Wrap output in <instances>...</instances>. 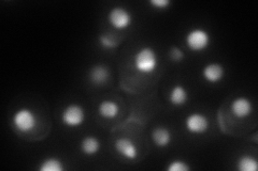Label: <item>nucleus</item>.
<instances>
[{"instance_id": "1", "label": "nucleus", "mask_w": 258, "mask_h": 171, "mask_svg": "<svg viewBox=\"0 0 258 171\" xmlns=\"http://www.w3.org/2000/svg\"><path fill=\"white\" fill-rule=\"evenodd\" d=\"M135 69L141 74H151L157 69L158 56L152 47H142L134 56Z\"/></svg>"}, {"instance_id": "2", "label": "nucleus", "mask_w": 258, "mask_h": 171, "mask_svg": "<svg viewBox=\"0 0 258 171\" xmlns=\"http://www.w3.org/2000/svg\"><path fill=\"white\" fill-rule=\"evenodd\" d=\"M12 124L20 133L28 134L37 127L38 117L29 108H20L14 112L12 117Z\"/></svg>"}, {"instance_id": "3", "label": "nucleus", "mask_w": 258, "mask_h": 171, "mask_svg": "<svg viewBox=\"0 0 258 171\" xmlns=\"http://www.w3.org/2000/svg\"><path fill=\"white\" fill-rule=\"evenodd\" d=\"M186 45L192 52H203L211 42V37L209 32L203 28L191 29L185 38Z\"/></svg>"}, {"instance_id": "4", "label": "nucleus", "mask_w": 258, "mask_h": 171, "mask_svg": "<svg viewBox=\"0 0 258 171\" xmlns=\"http://www.w3.org/2000/svg\"><path fill=\"white\" fill-rule=\"evenodd\" d=\"M108 21L114 29L124 30L132 25L133 15L126 8L117 6L110 10L108 14Z\"/></svg>"}, {"instance_id": "5", "label": "nucleus", "mask_w": 258, "mask_h": 171, "mask_svg": "<svg viewBox=\"0 0 258 171\" xmlns=\"http://www.w3.org/2000/svg\"><path fill=\"white\" fill-rule=\"evenodd\" d=\"M61 120L62 123L68 127H79L85 121V111L82 106L70 104L62 110Z\"/></svg>"}, {"instance_id": "6", "label": "nucleus", "mask_w": 258, "mask_h": 171, "mask_svg": "<svg viewBox=\"0 0 258 171\" xmlns=\"http://www.w3.org/2000/svg\"><path fill=\"white\" fill-rule=\"evenodd\" d=\"M185 126L190 134H205L209 129L210 121L203 113L194 112L185 120Z\"/></svg>"}, {"instance_id": "7", "label": "nucleus", "mask_w": 258, "mask_h": 171, "mask_svg": "<svg viewBox=\"0 0 258 171\" xmlns=\"http://www.w3.org/2000/svg\"><path fill=\"white\" fill-rule=\"evenodd\" d=\"M114 148L119 155L124 157L125 159L135 160L138 157V148H137V145L133 142V140L129 139V138H118L114 143Z\"/></svg>"}, {"instance_id": "8", "label": "nucleus", "mask_w": 258, "mask_h": 171, "mask_svg": "<svg viewBox=\"0 0 258 171\" xmlns=\"http://www.w3.org/2000/svg\"><path fill=\"white\" fill-rule=\"evenodd\" d=\"M230 111L238 119H245L253 112V103L247 97L239 96L230 104Z\"/></svg>"}, {"instance_id": "9", "label": "nucleus", "mask_w": 258, "mask_h": 171, "mask_svg": "<svg viewBox=\"0 0 258 171\" xmlns=\"http://www.w3.org/2000/svg\"><path fill=\"white\" fill-rule=\"evenodd\" d=\"M225 76V68L222 66L221 63L211 62L207 64V66L203 69V77L208 83L216 84L220 83V81Z\"/></svg>"}, {"instance_id": "10", "label": "nucleus", "mask_w": 258, "mask_h": 171, "mask_svg": "<svg viewBox=\"0 0 258 171\" xmlns=\"http://www.w3.org/2000/svg\"><path fill=\"white\" fill-rule=\"evenodd\" d=\"M98 113L103 119H115L119 113V106L112 100H104L98 106Z\"/></svg>"}, {"instance_id": "11", "label": "nucleus", "mask_w": 258, "mask_h": 171, "mask_svg": "<svg viewBox=\"0 0 258 171\" xmlns=\"http://www.w3.org/2000/svg\"><path fill=\"white\" fill-rule=\"evenodd\" d=\"M152 140L158 148H166L172 140V135L167 127L158 126L152 132Z\"/></svg>"}, {"instance_id": "12", "label": "nucleus", "mask_w": 258, "mask_h": 171, "mask_svg": "<svg viewBox=\"0 0 258 171\" xmlns=\"http://www.w3.org/2000/svg\"><path fill=\"white\" fill-rule=\"evenodd\" d=\"M169 101L174 106L181 107L184 106L188 101V92L186 88L182 85H175L169 94Z\"/></svg>"}, {"instance_id": "13", "label": "nucleus", "mask_w": 258, "mask_h": 171, "mask_svg": "<svg viewBox=\"0 0 258 171\" xmlns=\"http://www.w3.org/2000/svg\"><path fill=\"white\" fill-rule=\"evenodd\" d=\"M81 152L86 156H95L100 150V142L94 136H86L80 144Z\"/></svg>"}, {"instance_id": "14", "label": "nucleus", "mask_w": 258, "mask_h": 171, "mask_svg": "<svg viewBox=\"0 0 258 171\" xmlns=\"http://www.w3.org/2000/svg\"><path fill=\"white\" fill-rule=\"evenodd\" d=\"M109 76L110 72L108 68L101 66V64L93 67L90 72V78L92 80V83H94L95 85L106 84L107 80L109 79Z\"/></svg>"}, {"instance_id": "15", "label": "nucleus", "mask_w": 258, "mask_h": 171, "mask_svg": "<svg viewBox=\"0 0 258 171\" xmlns=\"http://www.w3.org/2000/svg\"><path fill=\"white\" fill-rule=\"evenodd\" d=\"M40 171H63V162L56 157H48L44 159L39 166Z\"/></svg>"}, {"instance_id": "16", "label": "nucleus", "mask_w": 258, "mask_h": 171, "mask_svg": "<svg viewBox=\"0 0 258 171\" xmlns=\"http://www.w3.org/2000/svg\"><path fill=\"white\" fill-rule=\"evenodd\" d=\"M237 168L240 171H257L258 161L252 156L243 155L238 159Z\"/></svg>"}, {"instance_id": "17", "label": "nucleus", "mask_w": 258, "mask_h": 171, "mask_svg": "<svg viewBox=\"0 0 258 171\" xmlns=\"http://www.w3.org/2000/svg\"><path fill=\"white\" fill-rule=\"evenodd\" d=\"M190 169L191 168L187 162H185L184 160L181 159H174L170 161L167 167L168 171H189Z\"/></svg>"}, {"instance_id": "18", "label": "nucleus", "mask_w": 258, "mask_h": 171, "mask_svg": "<svg viewBox=\"0 0 258 171\" xmlns=\"http://www.w3.org/2000/svg\"><path fill=\"white\" fill-rule=\"evenodd\" d=\"M100 43L103 47H106V48H114L118 44L117 39L111 34L102 35L100 37Z\"/></svg>"}, {"instance_id": "19", "label": "nucleus", "mask_w": 258, "mask_h": 171, "mask_svg": "<svg viewBox=\"0 0 258 171\" xmlns=\"http://www.w3.org/2000/svg\"><path fill=\"white\" fill-rule=\"evenodd\" d=\"M169 55H170V58L172 59V61L174 62H181L183 59H184V52L181 50V48L179 47H172L170 50V53H169Z\"/></svg>"}, {"instance_id": "20", "label": "nucleus", "mask_w": 258, "mask_h": 171, "mask_svg": "<svg viewBox=\"0 0 258 171\" xmlns=\"http://www.w3.org/2000/svg\"><path fill=\"white\" fill-rule=\"evenodd\" d=\"M150 5L156 8V9L161 10V9H166L168 6H170L171 2L170 0H151Z\"/></svg>"}]
</instances>
